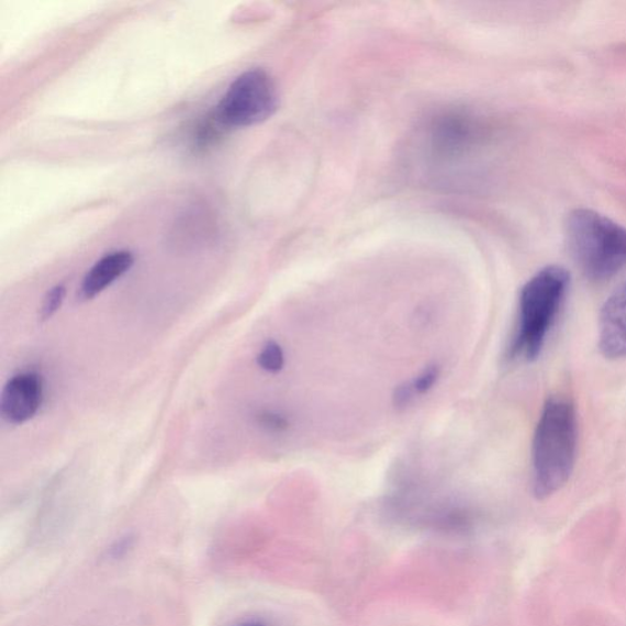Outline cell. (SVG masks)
I'll return each mask as SVG.
<instances>
[{
    "instance_id": "10",
    "label": "cell",
    "mask_w": 626,
    "mask_h": 626,
    "mask_svg": "<svg viewBox=\"0 0 626 626\" xmlns=\"http://www.w3.org/2000/svg\"><path fill=\"white\" fill-rule=\"evenodd\" d=\"M439 367L432 365L428 366L427 369H425L423 372H421L414 381L409 382L415 396L428 393L439 380Z\"/></svg>"
},
{
    "instance_id": "13",
    "label": "cell",
    "mask_w": 626,
    "mask_h": 626,
    "mask_svg": "<svg viewBox=\"0 0 626 626\" xmlns=\"http://www.w3.org/2000/svg\"><path fill=\"white\" fill-rule=\"evenodd\" d=\"M237 626H265V625L258 624V623H246V624H242V625H237Z\"/></svg>"
},
{
    "instance_id": "12",
    "label": "cell",
    "mask_w": 626,
    "mask_h": 626,
    "mask_svg": "<svg viewBox=\"0 0 626 626\" xmlns=\"http://www.w3.org/2000/svg\"><path fill=\"white\" fill-rule=\"evenodd\" d=\"M128 547H132V538H124L111 548V555L114 558L122 557L127 552Z\"/></svg>"
},
{
    "instance_id": "2",
    "label": "cell",
    "mask_w": 626,
    "mask_h": 626,
    "mask_svg": "<svg viewBox=\"0 0 626 626\" xmlns=\"http://www.w3.org/2000/svg\"><path fill=\"white\" fill-rule=\"evenodd\" d=\"M570 275L564 267L547 266L524 286L519 300V326L511 347V358L525 362L541 355L566 300Z\"/></svg>"
},
{
    "instance_id": "5",
    "label": "cell",
    "mask_w": 626,
    "mask_h": 626,
    "mask_svg": "<svg viewBox=\"0 0 626 626\" xmlns=\"http://www.w3.org/2000/svg\"><path fill=\"white\" fill-rule=\"evenodd\" d=\"M43 403V382L35 372H23L5 384L0 413L9 424L21 425L36 416Z\"/></svg>"
},
{
    "instance_id": "3",
    "label": "cell",
    "mask_w": 626,
    "mask_h": 626,
    "mask_svg": "<svg viewBox=\"0 0 626 626\" xmlns=\"http://www.w3.org/2000/svg\"><path fill=\"white\" fill-rule=\"evenodd\" d=\"M568 250L582 275L606 282L626 266V230L599 212L579 209L566 223Z\"/></svg>"
},
{
    "instance_id": "6",
    "label": "cell",
    "mask_w": 626,
    "mask_h": 626,
    "mask_svg": "<svg viewBox=\"0 0 626 626\" xmlns=\"http://www.w3.org/2000/svg\"><path fill=\"white\" fill-rule=\"evenodd\" d=\"M599 347L604 358H626V282L602 308Z\"/></svg>"
},
{
    "instance_id": "11",
    "label": "cell",
    "mask_w": 626,
    "mask_h": 626,
    "mask_svg": "<svg viewBox=\"0 0 626 626\" xmlns=\"http://www.w3.org/2000/svg\"><path fill=\"white\" fill-rule=\"evenodd\" d=\"M258 424L271 432H282L289 426L287 417L272 410H266L258 415Z\"/></svg>"
},
{
    "instance_id": "8",
    "label": "cell",
    "mask_w": 626,
    "mask_h": 626,
    "mask_svg": "<svg viewBox=\"0 0 626 626\" xmlns=\"http://www.w3.org/2000/svg\"><path fill=\"white\" fill-rule=\"evenodd\" d=\"M257 362L262 370L269 373H278L282 371L286 364L284 351L278 343L268 342L258 354Z\"/></svg>"
},
{
    "instance_id": "7",
    "label": "cell",
    "mask_w": 626,
    "mask_h": 626,
    "mask_svg": "<svg viewBox=\"0 0 626 626\" xmlns=\"http://www.w3.org/2000/svg\"><path fill=\"white\" fill-rule=\"evenodd\" d=\"M134 264L135 257L131 251L119 250L103 256L86 273L80 288V298L91 300L100 295L115 280L131 271Z\"/></svg>"
},
{
    "instance_id": "4",
    "label": "cell",
    "mask_w": 626,
    "mask_h": 626,
    "mask_svg": "<svg viewBox=\"0 0 626 626\" xmlns=\"http://www.w3.org/2000/svg\"><path fill=\"white\" fill-rule=\"evenodd\" d=\"M279 102L276 83L267 71L251 69L237 77L215 107V122L228 127L260 124L271 118Z\"/></svg>"
},
{
    "instance_id": "1",
    "label": "cell",
    "mask_w": 626,
    "mask_h": 626,
    "mask_svg": "<svg viewBox=\"0 0 626 626\" xmlns=\"http://www.w3.org/2000/svg\"><path fill=\"white\" fill-rule=\"evenodd\" d=\"M578 451L574 404L552 396L539 416L533 444L534 493L545 500L563 489L573 473Z\"/></svg>"
},
{
    "instance_id": "9",
    "label": "cell",
    "mask_w": 626,
    "mask_h": 626,
    "mask_svg": "<svg viewBox=\"0 0 626 626\" xmlns=\"http://www.w3.org/2000/svg\"><path fill=\"white\" fill-rule=\"evenodd\" d=\"M66 287L62 284L53 287L45 297V300H43V304L40 310L41 320L47 321L56 315L58 310L62 308L64 300H66Z\"/></svg>"
}]
</instances>
